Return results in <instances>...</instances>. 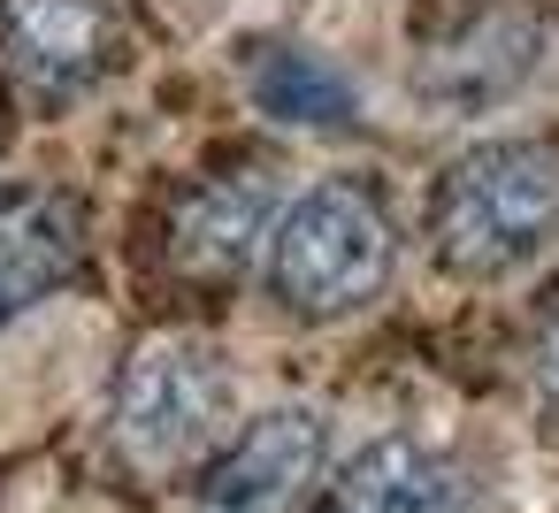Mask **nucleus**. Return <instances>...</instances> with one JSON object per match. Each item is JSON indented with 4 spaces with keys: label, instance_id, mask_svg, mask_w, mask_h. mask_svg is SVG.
Masks as SVG:
<instances>
[{
    "label": "nucleus",
    "instance_id": "f257e3e1",
    "mask_svg": "<svg viewBox=\"0 0 559 513\" xmlns=\"http://www.w3.org/2000/svg\"><path fill=\"white\" fill-rule=\"evenodd\" d=\"M559 230V146L551 139H490L460 154L437 184L429 238L437 261L467 284L513 276Z\"/></svg>",
    "mask_w": 559,
    "mask_h": 513
},
{
    "label": "nucleus",
    "instance_id": "f03ea898",
    "mask_svg": "<svg viewBox=\"0 0 559 513\" xmlns=\"http://www.w3.org/2000/svg\"><path fill=\"white\" fill-rule=\"evenodd\" d=\"M391 276V223L360 184H307L269 238V284L292 314L337 322L368 307Z\"/></svg>",
    "mask_w": 559,
    "mask_h": 513
},
{
    "label": "nucleus",
    "instance_id": "7ed1b4c3",
    "mask_svg": "<svg viewBox=\"0 0 559 513\" xmlns=\"http://www.w3.org/2000/svg\"><path fill=\"white\" fill-rule=\"evenodd\" d=\"M223 414H230V368L207 337L185 330L146 337L116 375V444L146 475H169L192 452H207Z\"/></svg>",
    "mask_w": 559,
    "mask_h": 513
},
{
    "label": "nucleus",
    "instance_id": "20e7f679",
    "mask_svg": "<svg viewBox=\"0 0 559 513\" xmlns=\"http://www.w3.org/2000/svg\"><path fill=\"white\" fill-rule=\"evenodd\" d=\"M123 39L116 0H0V70L39 108L93 93L123 62Z\"/></svg>",
    "mask_w": 559,
    "mask_h": 513
},
{
    "label": "nucleus",
    "instance_id": "39448f33",
    "mask_svg": "<svg viewBox=\"0 0 559 513\" xmlns=\"http://www.w3.org/2000/svg\"><path fill=\"white\" fill-rule=\"evenodd\" d=\"M322 414L314 406H269L238 429V444L207 467L192 513H292L307 482L322 475Z\"/></svg>",
    "mask_w": 559,
    "mask_h": 513
},
{
    "label": "nucleus",
    "instance_id": "423d86ee",
    "mask_svg": "<svg viewBox=\"0 0 559 513\" xmlns=\"http://www.w3.org/2000/svg\"><path fill=\"white\" fill-rule=\"evenodd\" d=\"M269 215H276L269 177H253V169L207 177V184H192V192L177 200V215H169V261H177L192 284H238V276L269 253V238H276Z\"/></svg>",
    "mask_w": 559,
    "mask_h": 513
},
{
    "label": "nucleus",
    "instance_id": "0eeeda50",
    "mask_svg": "<svg viewBox=\"0 0 559 513\" xmlns=\"http://www.w3.org/2000/svg\"><path fill=\"white\" fill-rule=\"evenodd\" d=\"M85 269V207L47 184L0 192V330L78 284Z\"/></svg>",
    "mask_w": 559,
    "mask_h": 513
},
{
    "label": "nucleus",
    "instance_id": "6e6552de",
    "mask_svg": "<svg viewBox=\"0 0 559 513\" xmlns=\"http://www.w3.org/2000/svg\"><path fill=\"white\" fill-rule=\"evenodd\" d=\"M322 513H475V482L421 437H376L337 467Z\"/></svg>",
    "mask_w": 559,
    "mask_h": 513
},
{
    "label": "nucleus",
    "instance_id": "1a4fd4ad",
    "mask_svg": "<svg viewBox=\"0 0 559 513\" xmlns=\"http://www.w3.org/2000/svg\"><path fill=\"white\" fill-rule=\"evenodd\" d=\"M528 62H536V32L490 16V24H475L467 39H452V47H437L421 62V93H437L452 108H483V100L513 93L528 77Z\"/></svg>",
    "mask_w": 559,
    "mask_h": 513
},
{
    "label": "nucleus",
    "instance_id": "9d476101",
    "mask_svg": "<svg viewBox=\"0 0 559 513\" xmlns=\"http://www.w3.org/2000/svg\"><path fill=\"white\" fill-rule=\"evenodd\" d=\"M246 93L261 116H276L292 131H345L353 123V85L322 55H299V47H261L246 62Z\"/></svg>",
    "mask_w": 559,
    "mask_h": 513
},
{
    "label": "nucleus",
    "instance_id": "9b49d317",
    "mask_svg": "<svg viewBox=\"0 0 559 513\" xmlns=\"http://www.w3.org/2000/svg\"><path fill=\"white\" fill-rule=\"evenodd\" d=\"M536 391H544V406H559V307L536 330Z\"/></svg>",
    "mask_w": 559,
    "mask_h": 513
}]
</instances>
